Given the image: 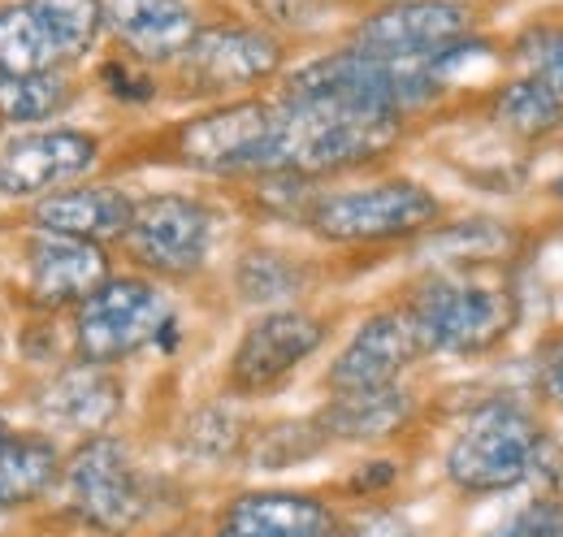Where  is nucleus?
Listing matches in <instances>:
<instances>
[{"label":"nucleus","mask_w":563,"mask_h":537,"mask_svg":"<svg viewBox=\"0 0 563 537\" xmlns=\"http://www.w3.org/2000/svg\"><path fill=\"white\" fill-rule=\"evenodd\" d=\"M35 520L53 534L156 537L187 516L178 481L147 469L131 438L109 429L66 447L57 494Z\"/></svg>","instance_id":"nucleus-1"},{"label":"nucleus","mask_w":563,"mask_h":537,"mask_svg":"<svg viewBox=\"0 0 563 537\" xmlns=\"http://www.w3.org/2000/svg\"><path fill=\"white\" fill-rule=\"evenodd\" d=\"M404 308L424 342V355L477 360L490 355L520 321V299L482 268H424L404 295Z\"/></svg>","instance_id":"nucleus-2"},{"label":"nucleus","mask_w":563,"mask_h":537,"mask_svg":"<svg viewBox=\"0 0 563 537\" xmlns=\"http://www.w3.org/2000/svg\"><path fill=\"white\" fill-rule=\"evenodd\" d=\"M70 355L82 364L100 369H122L147 351L169 355L183 335H178V304L169 286L143 277L135 268L113 273L100 282L70 317Z\"/></svg>","instance_id":"nucleus-3"},{"label":"nucleus","mask_w":563,"mask_h":537,"mask_svg":"<svg viewBox=\"0 0 563 537\" xmlns=\"http://www.w3.org/2000/svg\"><path fill=\"white\" fill-rule=\"evenodd\" d=\"M442 217V200L417 178H373L355 187H321L299 230L330 248H390L424 239Z\"/></svg>","instance_id":"nucleus-4"},{"label":"nucleus","mask_w":563,"mask_h":537,"mask_svg":"<svg viewBox=\"0 0 563 537\" xmlns=\"http://www.w3.org/2000/svg\"><path fill=\"white\" fill-rule=\"evenodd\" d=\"M551 429L516 399L477 403L446 442L442 476L464 498H494L529 485Z\"/></svg>","instance_id":"nucleus-5"},{"label":"nucleus","mask_w":563,"mask_h":537,"mask_svg":"<svg viewBox=\"0 0 563 537\" xmlns=\"http://www.w3.org/2000/svg\"><path fill=\"white\" fill-rule=\"evenodd\" d=\"M161 156L165 165L225 183H252L261 174H274V100L243 96L205 105L196 118L178 122L161 139Z\"/></svg>","instance_id":"nucleus-6"},{"label":"nucleus","mask_w":563,"mask_h":537,"mask_svg":"<svg viewBox=\"0 0 563 537\" xmlns=\"http://www.w3.org/2000/svg\"><path fill=\"white\" fill-rule=\"evenodd\" d=\"M217 239L221 212L209 200L187 191H147L135 196V212L118 252L143 277L161 286H183L209 268Z\"/></svg>","instance_id":"nucleus-7"},{"label":"nucleus","mask_w":563,"mask_h":537,"mask_svg":"<svg viewBox=\"0 0 563 537\" xmlns=\"http://www.w3.org/2000/svg\"><path fill=\"white\" fill-rule=\"evenodd\" d=\"M286 74V44L261 22H200L196 40L169 66L183 100H243Z\"/></svg>","instance_id":"nucleus-8"},{"label":"nucleus","mask_w":563,"mask_h":537,"mask_svg":"<svg viewBox=\"0 0 563 537\" xmlns=\"http://www.w3.org/2000/svg\"><path fill=\"white\" fill-rule=\"evenodd\" d=\"M18 425L53 434L57 442H78L91 434H109L126 412V382L118 369L66 360L44 373H26L18 382Z\"/></svg>","instance_id":"nucleus-9"},{"label":"nucleus","mask_w":563,"mask_h":537,"mask_svg":"<svg viewBox=\"0 0 563 537\" xmlns=\"http://www.w3.org/2000/svg\"><path fill=\"white\" fill-rule=\"evenodd\" d=\"M325 342H330V317L303 304L265 308L261 317L243 326V335L225 360V395L239 403L274 395Z\"/></svg>","instance_id":"nucleus-10"},{"label":"nucleus","mask_w":563,"mask_h":537,"mask_svg":"<svg viewBox=\"0 0 563 537\" xmlns=\"http://www.w3.org/2000/svg\"><path fill=\"white\" fill-rule=\"evenodd\" d=\"M13 268H18V313H48V317H70L74 308L109 282L113 248L70 239V234H48V230H22L13 243Z\"/></svg>","instance_id":"nucleus-11"},{"label":"nucleus","mask_w":563,"mask_h":537,"mask_svg":"<svg viewBox=\"0 0 563 537\" xmlns=\"http://www.w3.org/2000/svg\"><path fill=\"white\" fill-rule=\"evenodd\" d=\"M100 161H104V139L66 122L0 134V200L13 208L44 200L62 187L96 178Z\"/></svg>","instance_id":"nucleus-12"},{"label":"nucleus","mask_w":563,"mask_h":537,"mask_svg":"<svg viewBox=\"0 0 563 537\" xmlns=\"http://www.w3.org/2000/svg\"><path fill=\"white\" fill-rule=\"evenodd\" d=\"M468 35H477L468 0H390L355 22L347 44L382 62H429Z\"/></svg>","instance_id":"nucleus-13"},{"label":"nucleus","mask_w":563,"mask_h":537,"mask_svg":"<svg viewBox=\"0 0 563 537\" xmlns=\"http://www.w3.org/2000/svg\"><path fill=\"white\" fill-rule=\"evenodd\" d=\"M424 360V342L399 304H386L377 313H368L352 338L339 347V355L325 369V391L330 395H355V391H382V386H399L408 382V373Z\"/></svg>","instance_id":"nucleus-14"},{"label":"nucleus","mask_w":563,"mask_h":537,"mask_svg":"<svg viewBox=\"0 0 563 537\" xmlns=\"http://www.w3.org/2000/svg\"><path fill=\"white\" fill-rule=\"evenodd\" d=\"M347 512L317 494V490H286V485H261L230 494L205 537H343Z\"/></svg>","instance_id":"nucleus-15"},{"label":"nucleus","mask_w":563,"mask_h":537,"mask_svg":"<svg viewBox=\"0 0 563 537\" xmlns=\"http://www.w3.org/2000/svg\"><path fill=\"white\" fill-rule=\"evenodd\" d=\"M135 212V196L122 183H104V178H87L62 187L44 200H31L18 208L22 230H48V234H70L87 239L100 248H118L126 226Z\"/></svg>","instance_id":"nucleus-16"},{"label":"nucleus","mask_w":563,"mask_h":537,"mask_svg":"<svg viewBox=\"0 0 563 537\" xmlns=\"http://www.w3.org/2000/svg\"><path fill=\"white\" fill-rule=\"evenodd\" d=\"M100 13L113 48L156 74L174 66L200 31L187 0H100Z\"/></svg>","instance_id":"nucleus-17"},{"label":"nucleus","mask_w":563,"mask_h":537,"mask_svg":"<svg viewBox=\"0 0 563 537\" xmlns=\"http://www.w3.org/2000/svg\"><path fill=\"white\" fill-rule=\"evenodd\" d=\"M421 399L408 382L382 386V391H355V395H330L312 416L325 429L330 447H382L412 429Z\"/></svg>","instance_id":"nucleus-18"},{"label":"nucleus","mask_w":563,"mask_h":537,"mask_svg":"<svg viewBox=\"0 0 563 537\" xmlns=\"http://www.w3.org/2000/svg\"><path fill=\"white\" fill-rule=\"evenodd\" d=\"M62 460L66 442L31 425H13L0 442V516L35 520L57 494Z\"/></svg>","instance_id":"nucleus-19"},{"label":"nucleus","mask_w":563,"mask_h":537,"mask_svg":"<svg viewBox=\"0 0 563 537\" xmlns=\"http://www.w3.org/2000/svg\"><path fill=\"white\" fill-rule=\"evenodd\" d=\"M230 286L239 295V304L247 308H290L295 299L308 295L312 286V268L308 261L282 252L274 243H252L234 256V268H230Z\"/></svg>","instance_id":"nucleus-20"},{"label":"nucleus","mask_w":563,"mask_h":537,"mask_svg":"<svg viewBox=\"0 0 563 537\" xmlns=\"http://www.w3.org/2000/svg\"><path fill=\"white\" fill-rule=\"evenodd\" d=\"M82 96L78 69H40V74H13L0 78V127H53L70 113Z\"/></svg>","instance_id":"nucleus-21"},{"label":"nucleus","mask_w":563,"mask_h":537,"mask_svg":"<svg viewBox=\"0 0 563 537\" xmlns=\"http://www.w3.org/2000/svg\"><path fill=\"white\" fill-rule=\"evenodd\" d=\"M417 243L433 261L424 268H494L511 256L516 234L494 217H464V221H451V226L438 221Z\"/></svg>","instance_id":"nucleus-22"},{"label":"nucleus","mask_w":563,"mask_h":537,"mask_svg":"<svg viewBox=\"0 0 563 537\" xmlns=\"http://www.w3.org/2000/svg\"><path fill=\"white\" fill-rule=\"evenodd\" d=\"M247 434H252V416L239 407V399H212L200 403L183 429H178V451L183 460L191 464H239L243 447H247Z\"/></svg>","instance_id":"nucleus-23"},{"label":"nucleus","mask_w":563,"mask_h":537,"mask_svg":"<svg viewBox=\"0 0 563 537\" xmlns=\"http://www.w3.org/2000/svg\"><path fill=\"white\" fill-rule=\"evenodd\" d=\"M325 451H330V438L317 425V416H282L269 425H252L239 464L252 472H286L321 460Z\"/></svg>","instance_id":"nucleus-24"},{"label":"nucleus","mask_w":563,"mask_h":537,"mask_svg":"<svg viewBox=\"0 0 563 537\" xmlns=\"http://www.w3.org/2000/svg\"><path fill=\"white\" fill-rule=\"evenodd\" d=\"M490 122L516 143H542L563 131V100L538 78H511L494 91Z\"/></svg>","instance_id":"nucleus-25"},{"label":"nucleus","mask_w":563,"mask_h":537,"mask_svg":"<svg viewBox=\"0 0 563 537\" xmlns=\"http://www.w3.org/2000/svg\"><path fill=\"white\" fill-rule=\"evenodd\" d=\"M26 9L35 13L40 31L48 35L57 62L66 69H78L87 57H96L104 40L100 0H26Z\"/></svg>","instance_id":"nucleus-26"},{"label":"nucleus","mask_w":563,"mask_h":537,"mask_svg":"<svg viewBox=\"0 0 563 537\" xmlns=\"http://www.w3.org/2000/svg\"><path fill=\"white\" fill-rule=\"evenodd\" d=\"M40 69H66L57 62L48 35L40 31L26 0H0V78L13 74H40Z\"/></svg>","instance_id":"nucleus-27"},{"label":"nucleus","mask_w":563,"mask_h":537,"mask_svg":"<svg viewBox=\"0 0 563 537\" xmlns=\"http://www.w3.org/2000/svg\"><path fill=\"white\" fill-rule=\"evenodd\" d=\"M91 83L100 87L104 100H113V105H122V109H152V105L161 100V91H165V83H161L156 69L131 62V57L118 53V48L96 62Z\"/></svg>","instance_id":"nucleus-28"},{"label":"nucleus","mask_w":563,"mask_h":537,"mask_svg":"<svg viewBox=\"0 0 563 537\" xmlns=\"http://www.w3.org/2000/svg\"><path fill=\"white\" fill-rule=\"evenodd\" d=\"M511 57L520 62L525 78H538L563 100V31L560 26H529L516 44Z\"/></svg>","instance_id":"nucleus-29"},{"label":"nucleus","mask_w":563,"mask_h":537,"mask_svg":"<svg viewBox=\"0 0 563 537\" xmlns=\"http://www.w3.org/2000/svg\"><path fill=\"white\" fill-rule=\"evenodd\" d=\"M477 537H563V498L560 494H533L525 507L507 512L498 525Z\"/></svg>","instance_id":"nucleus-30"},{"label":"nucleus","mask_w":563,"mask_h":537,"mask_svg":"<svg viewBox=\"0 0 563 537\" xmlns=\"http://www.w3.org/2000/svg\"><path fill=\"white\" fill-rule=\"evenodd\" d=\"M399 476H404V464H399V460H390V456H368V460H360V464L343 476L339 490H343L352 503L373 507V503H382V498L399 485Z\"/></svg>","instance_id":"nucleus-31"},{"label":"nucleus","mask_w":563,"mask_h":537,"mask_svg":"<svg viewBox=\"0 0 563 537\" xmlns=\"http://www.w3.org/2000/svg\"><path fill=\"white\" fill-rule=\"evenodd\" d=\"M261 18V26H269L274 35L278 31H312L330 18V4L334 0H247Z\"/></svg>","instance_id":"nucleus-32"},{"label":"nucleus","mask_w":563,"mask_h":537,"mask_svg":"<svg viewBox=\"0 0 563 537\" xmlns=\"http://www.w3.org/2000/svg\"><path fill=\"white\" fill-rule=\"evenodd\" d=\"M533 382H538V395L551 403L555 412H563V330L538 342V351H533Z\"/></svg>","instance_id":"nucleus-33"},{"label":"nucleus","mask_w":563,"mask_h":537,"mask_svg":"<svg viewBox=\"0 0 563 537\" xmlns=\"http://www.w3.org/2000/svg\"><path fill=\"white\" fill-rule=\"evenodd\" d=\"M343 537H412V525L395 512V507H364L360 516L347 512V525H343Z\"/></svg>","instance_id":"nucleus-34"},{"label":"nucleus","mask_w":563,"mask_h":537,"mask_svg":"<svg viewBox=\"0 0 563 537\" xmlns=\"http://www.w3.org/2000/svg\"><path fill=\"white\" fill-rule=\"evenodd\" d=\"M35 534V520H22V516H0V537H31Z\"/></svg>","instance_id":"nucleus-35"},{"label":"nucleus","mask_w":563,"mask_h":537,"mask_svg":"<svg viewBox=\"0 0 563 537\" xmlns=\"http://www.w3.org/2000/svg\"><path fill=\"white\" fill-rule=\"evenodd\" d=\"M9 429H13V416H9V407L0 403V442H4V434H9Z\"/></svg>","instance_id":"nucleus-36"},{"label":"nucleus","mask_w":563,"mask_h":537,"mask_svg":"<svg viewBox=\"0 0 563 537\" xmlns=\"http://www.w3.org/2000/svg\"><path fill=\"white\" fill-rule=\"evenodd\" d=\"M31 537H87V534H53V529H44V525L35 520V534H31Z\"/></svg>","instance_id":"nucleus-37"},{"label":"nucleus","mask_w":563,"mask_h":537,"mask_svg":"<svg viewBox=\"0 0 563 537\" xmlns=\"http://www.w3.org/2000/svg\"><path fill=\"white\" fill-rule=\"evenodd\" d=\"M551 196H555V200L563 204V174H560V178H555V183H551Z\"/></svg>","instance_id":"nucleus-38"},{"label":"nucleus","mask_w":563,"mask_h":537,"mask_svg":"<svg viewBox=\"0 0 563 537\" xmlns=\"http://www.w3.org/2000/svg\"><path fill=\"white\" fill-rule=\"evenodd\" d=\"M0 369H4V338H0Z\"/></svg>","instance_id":"nucleus-39"},{"label":"nucleus","mask_w":563,"mask_h":537,"mask_svg":"<svg viewBox=\"0 0 563 537\" xmlns=\"http://www.w3.org/2000/svg\"><path fill=\"white\" fill-rule=\"evenodd\" d=\"M364 4H373V9H377V4H390V0H364Z\"/></svg>","instance_id":"nucleus-40"},{"label":"nucleus","mask_w":563,"mask_h":537,"mask_svg":"<svg viewBox=\"0 0 563 537\" xmlns=\"http://www.w3.org/2000/svg\"><path fill=\"white\" fill-rule=\"evenodd\" d=\"M0 134H4V127H0Z\"/></svg>","instance_id":"nucleus-41"}]
</instances>
